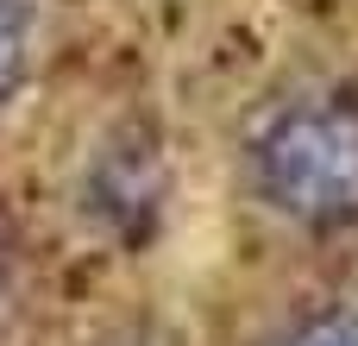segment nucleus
I'll return each instance as SVG.
<instances>
[{"label":"nucleus","instance_id":"nucleus-1","mask_svg":"<svg viewBox=\"0 0 358 346\" xmlns=\"http://www.w3.org/2000/svg\"><path fill=\"white\" fill-rule=\"evenodd\" d=\"M258 189L302 227H340L358 214V107L296 101L258 139Z\"/></svg>","mask_w":358,"mask_h":346},{"label":"nucleus","instance_id":"nucleus-2","mask_svg":"<svg viewBox=\"0 0 358 346\" xmlns=\"http://www.w3.org/2000/svg\"><path fill=\"white\" fill-rule=\"evenodd\" d=\"M289 346H358V315H327V321L302 328Z\"/></svg>","mask_w":358,"mask_h":346},{"label":"nucleus","instance_id":"nucleus-3","mask_svg":"<svg viewBox=\"0 0 358 346\" xmlns=\"http://www.w3.org/2000/svg\"><path fill=\"white\" fill-rule=\"evenodd\" d=\"M19 38H25L19 6H13V0H0V88H6V82H13V69H19Z\"/></svg>","mask_w":358,"mask_h":346}]
</instances>
